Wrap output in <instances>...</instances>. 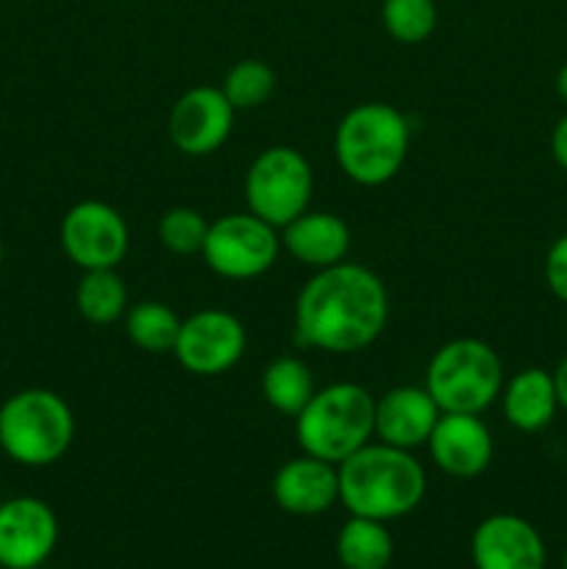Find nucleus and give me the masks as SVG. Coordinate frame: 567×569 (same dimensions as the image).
I'll list each match as a JSON object with an SVG mask.
<instances>
[{"label": "nucleus", "instance_id": "f257e3e1", "mask_svg": "<svg viewBox=\"0 0 567 569\" xmlns=\"http://www.w3.org/2000/svg\"><path fill=\"white\" fill-rule=\"evenodd\" d=\"M389 320L381 278L367 267L342 264L317 270L295 300V342L322 353L348 356L370 348Z\"/></svg>", "mask_w": 567, "mask_h": 569}, {"label": "nucleus", "instance_id": "7c9ffc66", "mask_svg": "<svg viewBox=\"0 0 567 569\" xmlns=\"http://www.w3.org/2000/svg\"><path fill=\"white\" fill-rule=\"evenodd\" d=\"M0 264H3V242H0Z\"/></svg>", "mask_w": 567, "mask_h": 569}, {"label": "nucleus", "instance_id": "ddd939ff", "mask_svg": "<svg viewBox=\"0 0 567 569\" xmlns=\"http://www.w3.org/2000/svg\"><path fill=\"white\" fill-rule=\"evenodd\" d=\"M476 569H545V542L537 528L517 515H489L472 531Z\"/></svg>", "mask_w": 567, "mask_h": 569}, {"label": "nucleus", "instance_id": "f3484780", "mask_svg": "<svg viewBox=\"0 0 567 569\" xmlns=\"http://www.w3.org/2000/svg\"><path fill=\"white\" fill-rule=\"evenodd\" d=\"M281 248L311 270L342 264L350 253V228L331 211H304L281 228Z\"/></svg>", "mask_w": 567, "mask_h": 569}, {"label": "nucleus", "instance_id": "39448f33", "mask_svg": "<svg viewBox=\"0 0 567 569\" xmlns=\"http://www.w3.org/2000/svg\"><path fill=\"white\" fill-rule=\"evenodd\" d=\"M76 417L50 389H22L0 406V448L22 467H50L70 450Z\"/></svg>", "mask_w": 567, "mask_h": 569}, {"label": "nucleus", "instance_id": "bb28decb", "mask_svg": "<svg viewBox=\"0 0 567 569\" xmlns=\"http://www.w3.org/2000/svg\"><path fill=\"white\" fill-rule=\"evenodd\" d=\"M550 153H554L556 164L567 172V114L556 122L554 133H550Z\"/></svg>", "mask_w": 567, "mask_h": 569}, {"label": "nucleus", "instance_id": "aec40b11", "mask_svg": "<svg viewBox=\"0 0 567 569\" xmlns=\"http://www.w3.org/2000/svg\"><path fill=\"white\" fill-rule=\"evenodd\" d=\"M315 378L298 356H278L261 372V395L278 415L298 417L315 395Z\"/></svg>", "mask_w": 567, "mask_h": 569}, {"label": "nucleus", "instance_id": "4be33fe9", "mask_svg": "<svg viewBox=\"0 0 567 569\" xmlns=\"http://www.w3.org/2000/svg\"><path fill=\"white\" fill-rule=\"evenodd\" d=\"M122 322H126V337L139 350L153 356L172 353L178 331H181V317L159 300H142V303L131 306Z\"/></svg>", "mask_w": 567, "mask_h": 569}, {"label": "nucleus", "instance_id": "c85d7f7f", "mask_svg": "<svg viewBox=\"0 0 567 569\" xmlns=\"http://www.w3.org/2000/svg\"><path fill=\"white\" fill-rule=\"evenodd\" d=\"M556 94H559L561 103L567 106V64L556 72Z\"/></svg>", "mask_w": 567, "mask_h": 569}, {"label": "nucleus", "instance_id": "2f4dec72", "mask_svg": "<svg viewBox=\"0 0 567 569\" xmlns=\"http://www.w3.org/2000/svg\"><path fill=\"white\" fill-rule=\"evenodd\" d=\"M0 569H3V565H0Z\"/></svg>", "mask_w": 567, "mask_h": 569}, {"label": "nucleus", "instance_id": "4468645a", "mask_svg": "<svg viewBox=\"0 0 567 569\" xmlns=\"http://www.w3.org/2000/svg\"><path fill=\"white\" fill-rule=\"evenodd\" d=\"M431 461L450 478H478L493 465L495 442L481 415H439L426 442Z\"/></svg>", "mask_w": 567, "mask_h": 569}, {"label": "nucleus", "instance_id": "cd10ccee", "mask_svg": "<svg viewBox=\"0 0 567 569\" xmlns=\"http://www.w3.org/2000/svg\"><path fill=\"white\" fill-rule=\"evenodd\" d=\"M554 383H556V398H559V409L567 411V356L554 370Z\"/></svg>", "mask_w": 567, "mask_h": 569}, {"label": "nucleus", "instance_id": "9d476101", "mask_svg": "<svg viewBox=\"0 0 567 569\" xmlns=\"http://www.w3.org/2000/svg\"><path fill=\"white\" fill-rule=\"evenodd\" d=\"M248 348V333L242 320L231 311L200 309L181 320L176 339L178 365L198 378H215L239 365Z\"/></svg>", "mask_w": 567, "mask_h": 569}, {"label": "nucleus", "instance_id": "c756f323", "mask_svg": "<svg viewBox=\"0 0 567 569\" xmlns=\"http://www.w3.org/2000/svg\"><path fill=\"white\" fill-rule=\"evenodd\" d=\"M561 569H567V550H565V559H561Z\"/></svg>", "mask_w": 567, "mask_h": 569}, {"label": "nucleus", "instance_id": "b1692460", "mask_svg": "<svg viewBox=\"0 0 567 569\" xmlns=\"http://www.w3.org/2000/svg\"><path fill=\"white\" fill-rule=\"evenodd\" d=\"M384 31L400 44H420L434 33L439 11L434 0H384Z\"/></svg>", "mask_w": 567, "mask_h": 569}, {"label": "nucleus", "instance_id": "7ed1b4c3", "mask_svg": "<svg viewBox=\"0 0 567 569\" xmlns=\"http://www.w3.org/2000/svg\"><path fill=\"white\" fill-rule=\"evenodd\" d=\"M411 126L400 109L389 103H359L339 120L334 133V156L345 176L359 187H381L392 181L409 153Z\"/></svg>", "mask_w": 567, "mask_h": 569}, {"label": "nucleus", "instance_id": "6ab92c4d", "mask_svg": "<svg viewBox=\"0 0 567 569\" xmlns=\"http://www.w3.org/2000/svg\"><path fill=\"white\" fill-rule=\"evenodd\" d=\"M395 556V539L387 522L354 517L337 533V559L345 569H387Z\"/></svg>", "mask_w": 567, "mask_h": 569}, {"label": "nucleus", "instance_id": "a878e982", "mask_svg": "<svg viewBox=\"0 0 567 569\" xmlns=\"http://www.w3.org/2000/svg\"><path fill=\"white\" fill-rule=\"evenodd\" d=\"M545 281L548 289L567 303V233L550 244L548 256H545Z\"/></svg>", "mask_w": 567, "mask_h": 569}, {"label": "nucleus", "instance_id": "423d86ee", "mask_svg": "<svg viewBox=\"0 0 567 569\" xmlns=\"http://www.w3.org/2000/svg\"><path fill=\"white\" fill-rule=\"evenodd\" d=\"M504 365L493 345L454 339L431 356L426 370L428 395L442 415H484L504 389Z\"/></svg>", "mask_w": 567, "mask_h": 569}, {"label": "nucleus", "instance_id": "0eeeda50", "mask_svg": "<svg viewBox=\"0 0 567 569\" xmlns=\"http://www.w3.org/2000/svg\"><path fill=\"white\" fill-rule=\"evenodd\" d=\"M311 192H315V172L309 159L300 150L284 144L261 150L245 176L248 211L278 231L309 211Z\"/></svg>", "mask_w": 567, "mask_h": 569}, {"label": "nucleus", "instance_id": "5701e85b", "mask_svg": "<svg viewBox=\"0 0 567 569\" xmlns=\"http://www.w3.org/2000/svg\"><path fill=\"white\" fill-rule=\"evenodd\" d=\"M220 89L228 103L233 106V111H253L265 106L276 92V72L267 61L242 59L226 72V81Z\"/></svg>", "mask_w": 567, "mask_h": 569}, {"label": "nucleus", "instance_id": "20e7f679", "mask_svg": "<svg viewBox=\"0 0 567 569\" xmlns=\"http://www.w3.org/2000/svg\"><path fill=\"white\" fill-rule=\"evenodd\" d=\"M376 437V398L350 381L315 389L295 417V439L306 456L342 465Z\"/></svg>", "mask_w": 567, "mask_h": 569}, {"label": "nucleus", "instance_id": "9b49d317", "mask_svg": "<svg viewBox=\"0 0 567 569\" xmlns=\"http://www.w3.org/2000/svg\"><path fill=\"white\" fill-rule=\"evenodd\" d=\"M59 542V520L44 500L20 495L0 503V565L39 569Z\"/></svg>", "mask_w": 567, "mask_h": 569}, {"label": "nucleus", "instance_id": "f03ea898", "mask_svg": "<svg viewBox=\"0 0 567 569\" xmlns=\"http://www.w3.org/2000/svg\"><path fill=\"white\" fill-rule=\"evenodd\" d=\"M339 503L348 515L389 522L411 515L426 498V470L411 450L367 442L337 465Z\"/></svg>", "mask_w": 567, "mask_h": 569}, {"label": "nucleus", "instance_id": "a211bd4d", "mask_svg": "<svg viewBox=\"0 0 567 569\" xmlns=\"http://www.w3.org/2000/svg\"><path fill=\"white\" fill-rule=\"evenodd\" d=\"M500 406H504L506 422L517 431L537 433L548 428L559 409L554 372L543 367L515 372L500 389Z\"/></svg>", "mask_w": 567, "mask_h": 569}, {"label": "nucleus", "instance_id": "393cba45", "mask_svg": "<svg viewBox=\"0 0 567 569\" xmlns=\"http://www.w3.org/2000/svg\"><path fill=\"white\" fill-rule=\"evenodd\" d=\"M209 226L211 222H206L200 211L189 209V206H176V209H167L161 214L159 242L176 256H195L203 250Z\"/></svg>", "mask_w": 567, "mask_h": 569}, {"label": "nucleus", "instance_id": "f8f14e48", "mask_svg": "<svg viewBox=\"0 0 567 569\" xmlns=\"http://www.w3.org/2000/svg\"><path fill=\"white\" fill-rule=\"evenodd\" d=\"M233 117L237 111L228 103L222 89L203 83V87L187 89L176 100L167 131L183 156H211L231 137Z\"/></svg>", "mask_w": 567, "mask_h": 569}, {"label": "nucleus", "instance_id": "2eb2a0df", "mask_svg": "<svg viewBox=\"0 0 567 569\" xmlns=\"http://www.w3.org/2000/svg\"><path fill=\"white\" fill-rule=\"evenodd\" d=\"M439 415L442 411L426 387L404 383L387 389L381 398H376V439L400 450L426 448Z\"/></svg>", "mask_w": 567, "mask_h": 569}, {"label": "nucleus", "instance_id": "1a4fd4ad", "mask_svg": "<svg viewBox=\"0 0 567 569\" xmlns=\"http://www.w3.org/2000/svg\"><path fill=\"white\" fill-rule=\"evenodd\" d=\"M128 242L126 217L103 200H81L61 220V248L81 270H117Z\"/></svg>", "mask_w": 567, "mask_h": 569}, {"label": "nucleus", "instance_id": "412c9836", "mask_svg": "<svg viewBox=\"0 0 567 569\" xmlns=\"http://www.w3.org/2000/svg\"><path fill=\"white\" fill-rule=\"evenodd\" d=\"M78 315L92 326H111L128 311V289L117 270H83L76 287Z\"/></svg>", "mask_w": 567, "mask_h": 569}, {"label": "nucleus", "instance_id": "dca6fc26", "mask_svg": "<svg viewBox=\"0 0 567 569\" xmlns=\"http://www.w3.org/2000/svg\"><path fill=\"white\" fill-rule=\"evenodd\" d=\"M272 500L281 511L295 517H317L339 503V472L337 465L298 456L287 461L272 478Z\"/></svg>", "mask_w": 567, "mask_h": 569}, {"label": "nucleus", "instance_id": "6e6552de", "mask_svg": "<svg viewBox=\"0 0 567 569\" xmlns=\"http://www.w3.org/2000/svg\"><path fill=\"white\" fill-rule=\"evenodd\" d=\"M278 253H281L278 228L250 211L226 214L211 222L209 237L200 250L206 267L228 281H250L265 276L278 261Z\"/></svg>", "mask_w": 567, "mask_h": 569}]
</instances>
